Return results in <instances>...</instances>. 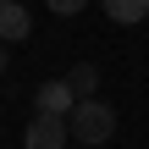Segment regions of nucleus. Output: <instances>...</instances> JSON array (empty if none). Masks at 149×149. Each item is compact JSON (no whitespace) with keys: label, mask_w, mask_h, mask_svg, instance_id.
Listing matches in <instances>:
<instances>
[{"label":"nucleus","mask_w":149,"mask_h":149,"mask_svg":"<svg viewBox=\"0 0 149 149\" xmlns=\"http://www.w3.org/2000/svg\"><path fill=\"white\" fill-rule=\"evenodd\" d=\"M66 127H72L77 144H105V138L116 133V111H111L105 100H77L72 116H66Z\"/></svg>","instance_id":"f257e3e1"},{"label":"nucleus","mask_w":149,"mask_h":149,"mask_svg":"<svg viewBox=\"0 0 149 149\" xmlns=\"http://www.w3.org/2000/svg\"><path fill=\"white\" fill-rule=\"evenodd\" d=\"M66 138H72L66 116H44V111H33V122L22 127V149H66Z\"/></svg>","instance_id":"f03ea898"},{"label":"nucleus","mask_w":149,"mask_h":149,"mask_svg":"<svg viewBox=\"0 0 149 149\" xmlns=\"http://www.w3.org/2000/svg\"><path fill=\"white\" fill-rule=\"evenodd\" d=\"M72 105H77V94H72L66 77H50V83L33 88V111H44V116H72Z\"/></svg>","instance_id":"7ed1b4c3"},{"label":"nucleus","mask_w":149,"mask_h":149,"mask_svg":"<svg viewBox=\"0 0 149 149\" xmlns=\"http://www.w3.org/2000/svg\"><path fill=\"white\" fill-rule=\"evenodd\" d=\"M28 33H33L28 6H22V0H0V39H6V44H22Z\"/></svg>","instance_id":"20e7f679"},{"label":"nucleus","mask_w":149,"mask_h":149,"mask_svg":"<svg viewBox=\"0 0 149 149\" xmlns=\"http://www.w3.org/2000/svg\"><path fill=\"white\" fill-rule=\"evenodd\" d=\"M100 6H105V17L122 22V28H133V22H144V17H149V0H100Z\"/></svg>","instance_id":"39448f33"},{"label":"nucleus","mask_w":149,"mask_h":149,"mask_svg":"<svg viewBox=\"0 0 149 149\" xmlns=\"http://www.w3.org/2000/svg\"><path fill=\"white\" fill-rule=\"evenodd\" d=\"M66 83H72V94H77V100H94V88H100V66H88V61H83V66H72V72H66Z\"/></svg>","instance_id":"423d86ee"},{"label":"nucleus","mask_w":149,"mask_h":149,"mask_svg":"<svg viewBox=\"0 0 149 149\" xmlns=\"http://www.w3.org/2000/svg\"><path fill=\"white\" fill-rule=\"evenodd\" d=\"M44 6H50V11H55V17H77V11H83V6H88V0H44Z\"/></svg>","instance_id":"0eeeda50"},{"label":"nucleus","mask_w":149,"mask_h":149,"mask_svg":"<svg viewBox=\"0 0 149 149\" xmlns=\"http://www.w3.org/2000/svg\"><path fill=\"white\" fill-rule=\"evenodd\" d=\"M0 72H6V39H0Z\"/></svg>","instance_id":"6e6552de"}]
</instances>
